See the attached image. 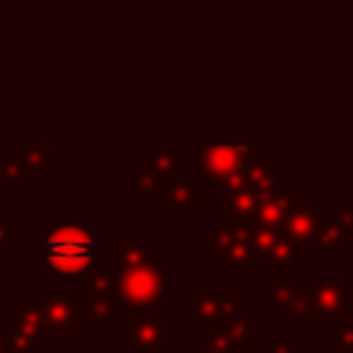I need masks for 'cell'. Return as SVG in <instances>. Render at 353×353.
Masks as SVG:
<instances>
[{
	"label": "cell",
	"instance_id": "6da1fadb",
	"mask_svg": "<svg viewBox=\"0 0 353 353\" xmlns=\"http://www.w3.org/2000/svg\"><path fill=\"white\" fill-rule=\"evenodd\" d=\"M102 265L110 273V303L119 314H143L168 298V265L154 259V237H119Z\"/></svg>",
	"mask_w": 353,
	"mask_h": 353
},
{
	"label": "cell",
	"instance_id": "7a4b0ae2",
	"mask_svg": "<svg viewBox=\"0 0 353 353\" xmlns=\"http://www.w3.org/2000/svg\"><path fill=\"white\" fill-rule=\"evenodd\" d=\"M268 160V138H196L193 168L204 185H226Z\"/></svg>",
	"mask_w": 353,
	"mask_h": 353
},
{
	"label": "cell",
	"instance_id": "3957f363",
	"mask_svg": "<svg viewBox=\"0 0 353 353\" xmlns=\"http://www.w3.org/2000/svg\"><path fill=\"white\" fill-rule=\"evenodd\" d=\"M94 265V237L77 212L50 223L41 237V273L58 279H83Z\"/></svg>",
	"mask_w": 353,
	"mask_h": 353
},
{
	"label": "cell",
	"instance_id": "277c9868",
	"mask_svg": "<svg viewBox=\"0 0 353 353\" xmlns=\"http://www.w3.org/2000/svg\"><path fill=\"white\" fill-rule=\"evenodd\" d=\"M179 138H157L152 149L130 165V196L132 201H160L168 185L179 174Z\"/></svg>",
	"mask_w": 353,
	"mask_h": 353
},
{
	"label": "cell",
	"instance_id": "5b68a950",
	"mask_svg": "<svg viewBox=\"0 0 353 353\" xmlns=\"http://www.w3.org/2000/svg\"><path fill=\"white\" fill-rule=\"evenodd\" d=\"M353 312V276H301V309L295 325H331Z\"/></svg>",
	"mask_w": 353,
	"mask_h": 353
},
{
	"label": "cell",
	"instance_id": "8992f818",
	"mask_svg": "<svg viewBox=\"0 0 353 353\" xmlns=\"http://www.w3.org/2000/svg\"><path fill=\"white\" fill-rule=\"evenodd\" d=\"M204 259L215 265L218 276H254L259 262L251 243V226L210 223L204 229Z\"/></svg>",
	"mask_w": 353,
	"mask_h": 353
},
{
	"label": "cell",
	"instance_id": "52a82bcc",
	"mask_svg": "<svg viewBox=\"0 0 353 353\" xmlns=\"http://www.w3.org/2000/svg\"><path fill=\"white\" fill-rule=\"evenodd\" d=\"M176 336L179 328L171 325L165 312H143L130 314V323L119 325L116 342L124 353H163Z\"/></svg>",
	"mask_w": 353,
	"mask_h": 353
},
{
	"label": "cell",
	"instance_id": "ba28073f",
	"mask_svg": "<svg viewBox=\"0 0 353 353\" xmlns=\"http://www.w3.org/2000/svg\"><path fill=\"white\" fill-rule=\"evenodd\" d=\"M243 298L245 292L240 287H226V290H201L196 287L190 298L182 301V314L190 317L193 325L199 328H215L234 314L243 312Z\"/></svg>",
	"mask_w": 353,
	"mask_h": 353
},
{
	"label": "cell",
	"instance_id": "9c48e42d",
	"mask_svg": "<svg viewBox=\"0 0 353 353\" xmlns=\"http://www.w3.org/2000/svg\"><path fill=\"white\" fill-rule=\"evenodd\" d=\"M350 243H353V201L350 199H334L320 218V229L314 234L312 251L323 265H328L334 248L347 251Z\"/></svg>",
	"mask_w": 353,
	"mask_h": 353
},
{
	"label": "cell",
	"instance_id": "30bf717a",
	"mask_svg": "<svg viewBox=\"0 0 353 353\" xmlns=\"http://www.w3.org/2000/svg\"><path fill=\"white\" fill-rule=\"evenodd\" d=\"M8 353H39L41 350V306L39 301H19L17 309L3 314L0 328Z\"/></svg>",
	"mask_w": 353,
	"mask_h": 353
},
{
	"label": "cell",
	"instance_id": "8fae6325",
	"mask_svg": "<svg viewBox=\"0 0 353 353\" xmlns=\"http://www.w3.org/2000/svg\"><path fill=\"white\" fill-rule=\"evenodd\" d=\"M251 243L259 265H268L270 279L292 276L295 265H301L306 256L281 234V229H251Z\"/></svg>",
	"mask_w": 353,
	"mask_h": 353
},
{
	"label": "cell",
	"instance_id": "7c38bea8",
	"mask_svg": "<svg viewBox=\"0 0 353 353\" xmlns=\"http://www.w3.org/2000/svg\"><path fill=\"white\" fill-rule=\"evenodd\" d=\"M41 334L44 336H55V339H77L80 336V314H77V303L74 298L66 292H55V290H44L41 292Z\"/></svg>",
	"mask_w": 353,
	"mask_h": 353
},
{
	"label": "cell",
	"instance_id": "4fadbf2b",
	"mask_svg": "<svg viewBox=\"0 0 353 353\" xmlns=\"http://www.w3.org/2000/svg\"><path fill=\"white\" fill-rule=\"evenodd\" d=\"M320 218H323V210H320V207H314L312 201H301V204H295V207L287 212V218H284V223H281V234H284L303 256H309L312 243H314V234H317V229H320Z\"/></svg>",
	"mask_w": 353,
	"mask_h": 353
},
{
	"label": "cell",
	"instance_id": "5bb4252c",
	"mask_svg": "<svg viewBox=\"0 0 353 353\" xmlns=\"http://www.w3.org/2000/svg\"><path fill=\"white\" fill-rule=\"evenodd\" d=\"M301 309V276H281L268 281V312L279 317L281 325L292 328Z\"/></svg>",
	"mask_w": 353,
	"mask_h": 353
},
{
	"label": "cell",
	"instance_id": "9a60e30c",
	"mask_svg": "<svg viewBox=\"0 0 353 353\" xmlns=\"http://www.w3.org/2000/svg\"><path fill=\"white\" fill-rule=\"evenodd\" d=\"M301 201H306V190L303 188H281V190L265 196L259 210H256V215H254L251 229H281L287 212Z\"/></svg>",
	"mask_w": 353,
	"mask_h": 353
},
{
	"label": "cell",
	"instance_id": "2e32d148",
	"mask_svg": "<svg viewBox=\"0 0 353 353\" xmlns=\"http://www.w3.org/2000/svg\"><path fill=\"white\" fill-rule=\"evenodd\" d=\"M204 336H215V339L232 345L234 350L248 353V350L256 347V323H254V317L243 309V312L234 314L232 320H226V323H221V325H215V328H204Z\"/></svg>",
	"mask_w": 353,
	"mask_h": 353
},
{
	"label": "cell",
	"instance_id": "e0dca14e",
	"mask_svg": "<svg viewBox=\"0 0 353 353\" xmlns=\"http://www.w3.org/2000/svg\"><path fill=\"white\" fill-rule=\"evenodd\" d=\"M163 201L168 204V210H176V212H204L207 210V185L199 182L196 176L193 179L176 176L168 185Z\"/></svg>",
	"mask_w": 353,
	"mask_h": 353
},
{
	"label": "cell",
	"instance_id": "ac0fdd59",
	"mask_svg": "<svg viewBox=\"0 0 353 353\" xmlns=\"http://www.w3.org/2000/svg\"><path fill=\"white\" fill-rule=\"evenodd\" d=\"M14 152L30 174L33 171L52 174V168H55V146L50 138H19Z\"/></svg>",
	"mask_w": 353,
	"mask_h": 353
},
{
	"label": "cell",
	"instance_id": "d6986e66",
	"mask_svg": "<svg viewBox=\"0 0 353 353\" xmlns=\"http://www.w3.org/2000/svg\"><path fill=\"white\" fill-rule=\"evenodd\" d=\"M69 295L74 298L77 303V314H80V325H119L121 314L119 309L105 301V298H97V295H80L74 290H69Z\"/></svg>",
	"mask_w": 353,
	"mask_h": 353
},
{
	"label": "cell",
	"instance_id": "ffe728a7",
	"mask_svg": "<svg viewBox=\"0 0 353 353\" xmlns=\"http://www.w3.org/2000/svg\"><path fill=\"white\" fill-rule=\"evenodd\" d=\"M328 345L334 353H353V312L339 314L328 325Z\"/></svg>",
	"mask_w": 353,
	"mask_h": 353
},
{
	"label": "cell",
	"instance_id": "44dd1931",
	"mask_svg": "<svg viewBox=\"0 0 353 353\" xmlns=\"http://www.w3.org/2000/svg\"><path fill=\"white\" fill-rule=\"evenodd\" d=\"M19 245V218L17 212H0V251H17Z\"/></svg>",
	"mask_w": 353,
	"mask_h": 353
},
{
	"label": "cell",
	"instance_id": "7402d4cb",
	"mask_svg": "<svg viewBox=\"0 0 353 353\" xmlns=\"http://www.w3.org/2000/svg\"><path fill=\"white\" fill-rule=\"evenodd\" d=\"M6 176H8V182H14L17 188H28V185H30V171H28L25 163L17 157V152H6Z\"/></svg>",
	"mask_w": 353,
	"mask_h": 353
},
{
	"label": "cell",
	"instance_id": "603a6c76",
	"mask_svg": "<svg viewBox=\"0 0 353 353\" xmlns=\"http://www.w3.org/2000/svg\"><path fill=\"white\" fill-rule=\"evenodd\" d=\"M190 347H193V353H240V350H234L232 345H226L215 336H196Z\"/></svg>",
	"mask_w": 353,
	"mask_h": 353
},
{
	"label": "cell",
	"instance_id": "cb8c5ba5",
	"mask_svg": "<svg viewBox=\"0 0 353 353\" xmlns=\"http://www.w3.org/2000/svg\"><path fill=\"white\" fill-rule=\"evenodd\" d=\"M268 353H303L301 347H295L292 339H279V336H270L268 339Z\"/></svg>",
	"mask_w": 353,
	"mask_h": 353
},
{
	"label": "cell",
	"instance_id": "d4e9b609",
	"mask_svg": "<svg viewBox=\"0 0 353 353\" xmlns=\"http://www.w3.org/2000/svg\"><path fill=\"white\" fill-rule=\"evenodd\" d=\"M6 185H8V176H6V152H0V199L6 193Z\"/></svg>",
	"mask_w": 353,
	"mask_h": 353
},
{
	"label": "cell",
	"instance_id": "484cf974",
	"mask_svg": "<svg viewBox=\"0 0 353 353\" xmlns=\"http://www.w3.org/2000/svg\"><path fill=\"white\" fill-rule=\"evenodd\" d=\"M0 353H8V347H6V339H3V334H0Z\"/></svg>",
	"mask_w": 353,
	"mask_h": 353
},
{
	"label": "cell",
	"instance_id": "4316f807",
	"mask_svg": "<svg viewBox=\"0 0 353 353\" xmlns=\"http://www.w3.org/2000/svg\"><path fill=\"white\" fill-rule=\"evenodd\" d=\"M39 353H61V350H50V347H41Z\"/></svg>",
	"mask_w": 353,
	"mask_h": 353
},
{
	"label": "cell",
	"instance_id": "83f0119b",
	"mask_svg": "<svg viewBox=\"0 0 353 353\" xmlns=\"http://www.w3.org/2000/svg\"><path fill=\"white\" fill-rule=\"evenodd\" d=\"M347 251H350V254H353V243H350V248H347Z\"/></svg>",
	"mask_w": 353,
	"mask_h": 353
}]
</instances>
